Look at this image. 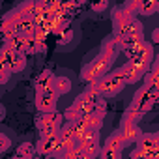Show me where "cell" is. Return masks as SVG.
<instances>
[{"mask_svg":"<svg viewBox=\"0 0 159 159\" xmlns=\"http://www.w3.org/2000/svg\"><path fill=\"white\" fill-rule=\"evenodd\" d=\"M112 26H114L112 36L118 41H124V39L133 38V36H144L140 21L133 15H127L122 8H116L112 11Z\"/></svg>","mask_w":159,"mask_h":159,"instance_id":"obj_1","label":"cell"},{"mask_svg":"<svg viewBox=\"0 0 159 159\" xmlns=\"http://www.w3.org/2000/svg\"><path fill=\"white\" fill-rule=\"evenodd\" d=\"M112 62L114 60H111V58H107L103 54H98L94 60H90L86 66H83V69H81V81L86 83V84H90V86H94L101 77H105L111 71Z\"/></svg>","mask_w":159,"mask_h":159,"instance_id":"obj_2","label":"cell"},{"mask_svg":"<svg viewBox=\"0 0 159 159\" xmlns=\"http://www.w3.org/2000/svg\"><path fill=\"white\" fill-rule=\"evenodd\" d=\"M96 92L101 96V98H112L116 94H120L124 88H125V79H124V73L122 69H114V71H109L105 77H101L99 81L94 84Z\"/></svg>","mask_w":159,"mask_h":159,"instance_id":"obj_3","label":"cell"},{"mask_svg":"<svg viewBox=\"0 0 159 159\" xmlns=\"http://www.w3.org/2000/svg\"><path fill=\"white\" fill-rule=\"evenodd\" d=\"M125 56H127V62H133L144 69L150 67V64L153 62V45L148 43V41H139L135 45H129V47H122L120 49Z\"/></svg>","mask_w":159,"mask_h":159,"instance_id":"obj_4","label":"cell"},{"mask_svg":"<svg viewBox=\"0 0 159 159\" xmlns=\"http://www.w3.org/2000/svg\"><path fill=\"white\" fill-rule=\"evenodd\" d=\"M157 99H159V88H146V86H142V88H139L135 92L133 101H131L129 107L144 116L148 111H152L155 107Z\"/></svg>","mask_w":159,"mask_h":159,"instance_id":"obj_5","label":"cell"},{"mask_svg":"<svg viewBox=\"0 0 159 159\" xmlns=\"http://www.w3.org/2000/svg\"><path fill=\"white\" fill-rule=\"evenodd\" d=\"M64 124H66V122H64V116H62L60 112H56V111H54V112L41 114V116H38V120H36V127H38V131H39L41 137L58 135Z\"/></svg>","mask_w":159,"mask_h":159,"instance_id":"obj_6","label":"cell"},{"mask_svg":"<svg viewBox=\"0 0 159 159\" xmlns=\"http://www.w3.org/2000/svg\"><path fill=\"white\" fill-rule=\"evenodd\" d=\"M0 64L10 71V75L11 73H19L26 66V56L19 54V52H15V51H11L10 47L4 45V47H0Z\"/></svg>","mask_w":159,"mask_h":159,"instance_id":"obj_7","label":"cell"},{"mask_svg":"<svg viewBox=\"0 0 159 159\" xmlns=\"http://www.w3.org/2000/svg\"><path fill=\"white\" fill-rule=\"evenodd\" d=\"M36 146V153H39L41 157H56L62 152V142L58 135H47V137H39Z\"/></svg>","mask_w":159,"mask_h":159,"instance_id":"obj_8","label":"cell"},{"mask_svg":"<svg viewBox=\"0 0 159 159\" xmlns=\"http://www.w3.org/2000/svg\"><path fill=\"white\" fill-rule=\"evenodd\" d=\"M137 142H139L137 150L146 153L148 159H159V139H157V133H142Z\"/></svg>","mask_w":159,"mask_h":159,"instance_id":"obj_9","label":"cell"},{"mask_svg":"<svg viewBox=\"0 0 159 159\" xmlns=\"http://www.w3.org/2000/svg\"><path fill=\"white\" fill-rule=\"evenodd\" d=\"M56 103H58V94L49 88L43 92H36V107L38 111H41L43 114L47 112H54L56 111Z\"/></svg>","mask_w":159,"mask_h":159,"instance_id":"obj_10","label":"cell"},{"mask_svg":"<svg viewBox=\"0 0 159 159\" xmlns=\"http://www.w3.org/2000/svg\"><path fill=\"white\" fill-rule=\"evenodd\" d=\"M120 69H122V73H124L125 84H135V83H139L140 79L144 77V73L148 71V69H144V67H140V66H137V64H133V62H125L124 66H120Z\"/></svg>","mask_w":159,"mask_h":159,"instance_id":"obj_11","label":"cell"},{"mask_svg":"<svg viewBox=\"0 0 159 159\" xmlns=\"http://www.w3.org/2000/svg\"><path fill=\"white\" fill-rule=\"evenodd\" d=\"M118 133L122 135V139H124L125 144H129V142H137V140L140 139V135H142L139 124H131V122H122Z\"/></svg>","mask_w":159,"mask_h":159,"instance_id":"obj_12","label":"cell"},{"mask_svg":"<svg viewBox=\"0 0 159 159\" xmlns=\"http://www.w3.org/2000/svg\"><path fill=\"white\" fill-rule=\"evenodd\" d=\"M13 36H17V28H15V23L11 19V15H4L2 19H0V38L4 39V43L8 39H11Z\"/></svg>","mask_w":159,"mask_h":159,"instance_id":"obj_13","label":"cell"},{"mask_svg":"<svg viewBox=\"0 0 159 159\" xmlns=\"http://www.w3.org/2000/svg\"><path fill=\"white\" fill-rule=\"evenodd\" d=\"M144 86L146 88H159V64L157 60H153L148 67V71L144 73Z\"/></svg>","mask_w":159,"mask_h":159,"instance_id":"obj_14","label":"cell"},{"mask_svg":"<svg viewBox=\"0 0 159 159\" xmlns=\"http://www.w3.org/2000/svg\"><path fill=\"white\" fill-rule=\"evenodd\" d=\"M118 52H120V41H118L114 36L107 38V39L103 41V45H101V54L107 56V58H111V60H114V58L118 56Z\"/></svg>","mask_w":159,"mask_h":159,"instance_id":"obj_15","label":"cell"},{"mask_svg":"<svg viewBox=\"0 0 159 159\" xmlns=\"http://www.w3.org/2000/svg\"><path fill=\"white\" fill-rule=\"evenodd\" d=\"M51 88L58 94V98L62 96V94H67L69 90H71V81L67 77H64V75H56L54 79H52V84H51Z\"/></svg>","mask_w":159,"mask_h":159,"instance_id":"obj_16","label":"cell"},{"mask_svg":"<svg viewBox=\"0 0 159 159\" xmlns=\"http://www.w3.org/2000/svg\"><path fill=\"white\" fill-rule=\"evenodd\" d=\"M52 79H54L52 71H51V69H43V71L39 73V77L36 79V92L49 90V88H51V84H52Z\"/></svg>","mask_w":159,"mask_h":159,"instance_id":"obj_17","label":"cell"},{"mask_svg":"<svg viewBox=\"0 0 159 159\" xmlns=\"http://www.w3.org/2000/svg\"><path fill=\"white\" fill-rule=\"evenodd\" d=\"M99 144V131H84L79 135L77 139V146L79 148H84V146H94Z\"/></svg>","mask_w":159,"mask_h":159,"instance_id":"obj_18","label":"cell"},{"mask_svg":"<svg viewBox=\"0 0 159 159\" xmlns=\"http://www.w3.org/2000/svg\"><path fill=\"white\" fill-rule=\"evenodd\" d=\"M103 146H105V148H111V150H116V152H122V150L125 148V142H124L122 135H120L118 131H114V133H111V135L107 137V140H105Z\"/></svg>","mask_w":159,"mask_h":159,"instance_id":"obj_19","label":"cell"},{"mask_svg":"<svg viewBox=\"0 0 159 159\" xmlns=\"http://www.w3.org/2000/svg\"><path fill=\"white\" fill-rule=\"evenodd\" d=\"M155 11H159V4L153 2V0H140L139 4V15H153Z\"/></svg>","mask_w":159,"mask_h":159,"instance_id":"obj_20","label":"cell"},{"mask_svg":"<svg viewBox=\"0 0 159 159\" xmlns=\"http://www.w3.org/2000/svg\"><path fill=\"white\" fill-rule=\"evenodd\" d=\"M15 155L23 157V159H34V157H36V146H34L32 142H23V144L17 148V153H15Z\"/></svg>","mask_w":159,"mask_h":159,"instance_id":"obj_21","label":"cell"},{"mask_svg":"<svg viewBox=\"0 0 159 159\" xmlns=\"http://www.w3.org/2000/svg\"><path fill=\"white\" fill-rule=\"evenodd\" d=\"M56 39H58V43H62V45L71 43V39H73V30H71V26H69V25L64 26V28L56 34Z\"/></svg>","mask_w":159,"mask_h":159,"instance_id":"obj_22","label":"cell"},{"mask_svg":"<svg viewBox=\"0 0 159 159\" xmlns=\"http://www.w3.org/2000/svg\"><path fill=\"white\" fill-rule=\"evenodd\" d=\"M142 118H144V116H142L140 112H137L135 109H131V107H129V109H127V111L124 112V116H122V122H131V124H139V122H140Z\"/></svg>","mask_w":159,"mask_h":159,"instance_id":"obj_23","label":"cell"},{"mask_svg":"<svg viewBox=\"0 0 159 159\" xmlns=\"http://www.w3.org/2000/svg\"><path fill=\"white\" fill-rule=\"evenodd\" d=\"M99 159H122V152H116V150H111V148H99Z\"/></svg>","mask_w":159,"mask_h":159,"instance_id":"obj_24","label":"cell"},{"mask_svg":"<svg viewBox=\"0 0 159 159\" xmlns=\"http://www.w3.org/2000/svg\"><path fill=\"white\" fill-rule=\"evenodd\" d=\"M107 111H109V109H107V101L101 98V99H99V101L94 105V111H92V114L103 120V118H105V114H107Z\"/></svg>","mask_w":159,"mask_h":159,"instance_id":"obj_25","label":"cell"},{"mask_svg":"<svg viewBox=\"0 0 159 159\" xmlns=\"http://www.w3.org/2000/svg\"><path fill=\"white\" fill-rule=\"evenodd\" d=\"M10 146H11V140H10V137H8L6 133H2V131H0V153H2V152H6Z\"/></svg>","mask_w":159,"mask_h":159,"instance_id":"obj_26","label":"cell"},{"mask_svg":"<svg viewBox=\"0 0 159 159\" xmlns=\"http://www.w3.org/2000/svg\"><path fill=\"white\" fill-rule=\"evenodd\" d=\"M107 2H99V4H92V10L94 11H103V10H107Z\"/></svg>","mask_w":159,"mask_h":159,"instance_id":"obj_27","label":"cell"},{"mask_svg":"<svg viewBox=\"0 0 159 159\" xmlns=\"http://www.w3.org/2000/svg\"><path fill=\"white\" fill-rule=\"evenodd\" d=\"M152 41L157 43L159 41V28H153V36H152Z\"/></svg>","mask_w":159,"mask_h":159,"instance_id":"obj_28","label":"cell"},{"mask_svg":"<svg viewBox=\"0 0 159 159\" xmlns=\"http://www.w3.org/2000/svg\"><path fill=\"white\" fill-rule=\"evenodd\" d=\"M2 118H4V107L0 105V120H2Z\"/></svg>","mask_w":159,"mask_h":159,"instance_id":"obj_29","label":"cell"},{"mask_svg":"<svg viewBox=\"0 0 159 159\" xmlns=\"http://www.w3.org/2000/svg\"><path fill=\"white\" fill-rule=\"evenodd\" d=\"M13 159H23V157H19V155H15V157H13Z\"/></svg>","mask_w":159,"mask_h":159,"instance_id":"obj_30","label":"cell"},{"mask_svg":"<svg viewBox=\"0 0 159 159\" xmlns=\"http://www.w3.org/2000/svg\"><path fill=\"white\" fill-rule=\"evenodd\" d=\"M129 159H131V157H129Z\"/></svg>","mask_w":159,"mask_h":159,"instance_id":"obj_31","label":"cell"},{"mask_svg":"<svg viewBox=\"0 0 159 159\" xmlns=\"http://www.w3.org/2000/svg\"><path fill=\"white\" fill-rule=\"evenodd\" d=\"M34 159H36V157H34Z\"/></svg>","mask_w":159,"mask_h":159,"instance_id":"obj_32","label":"cell"}]
</instances>
